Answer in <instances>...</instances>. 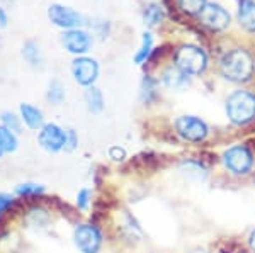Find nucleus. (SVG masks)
Segmentation results:
<instances>
[{
	"mask_svg": "<svg viewBox=\"0 0 255 253\" xmlns=\"http://www.w3.org/2000/svg\"><path fill=\"white\" fill-rule=\"evenodd\" d=\"M9 24V14H7L5 7L0 5V29H5Z\"/></svg>",
	"mask_w": 255,
	"mask_h": 253,
	"instance_id": "nucleus-30",
	"label": "nucleus"
},
{
	"mask_svg": "<svg viewBox=\"0 0 255 253\" xmlns=\"http://www.w3.org/2000/svg\"><path fill=\"white\" fill-rule=\"evenodd\" d=\"M163 19H165V10L160 3L150 2L143 7V22H145L146 27H150V29L158 27L163 22Z\"/></svg>",
	"mask_w": 255,
	"mask_h": 253,
	"instance_id": "nucleus-19",
	"label": "nucleus"
},
{
	"mask_svg": "<svg viewBox=\"0 0 255 253\" xmlns=\"http://www.w3.org/2000/svg\"><path fill=\"white\" fill-rule=\"evenodd\" d=\"M19 117L22 121V124L27 129H32V131H39L44 126L43 111H41L38 105H32L29 102H22L19 105Z\"/></svg>",
	"mask_w": 255,
	"mask_h": 253,
	"instance_id": "nucleus-14",
	"label": "nucleus"
},
{
	"mask_svg": "<svg viewBox=\"0 0 255 253\" xmlns=\"http://www.w3.org/2000/svg\"><path fill=\"white\" fill-rule=\"evenodd\" d=\"M158 87H160L158 79H155L153 75H145L141 79V85H139V100H141L145 105L151 104L153 100H157Z\"/></svg>",
	"mask_w": 255,
	"mask_h": 253,
	"instance_id": "nucleus-18",
	"label": "nucleus"
},
{
	"mask_svg": "<svg viewBox=\"0 0 255 253\" xmlns=\"http://www.w3.org/2000/svg\"><path fill=\"white\" fill-rule=\"evenodd\" d=\"M247 242H249V248L255 253V230L249 235V240H247Z\"/></svg>",
	"mask_w": 255,
	"mask_h": 253,
	"instance_id": "nucleus-31",
	"label": "nucleus"
},
{
	"mask_svg": "<svg viewBox=\"0 0 255 253\" xmlns=\"http://www.w3.org/2000/svg\"><path fill=\"white\" fill-rule=\"evenodd\" d=\"M0 126L10 129V131L15 134L22 133V121H20V117L17 114L12 112V111H3L0 114Z\"/></svg>",
	"mask_w": 255,
	"mask_h": 253,
	"instance_id": "nucleus-23",
	"label": "nucleus"
},
{
	"mask_svg": "<svg viewBox=\"0 0 255 253\" xmlns=\"http://www.w3.org/2000/svg\"><path fill=\"white\" fill-rule=\"evenodd\" d=\"M84 104L87 107V111L94 116H99L102 114L106 107V100H104V93H102L101 88H97L96 85L94 87L85 88L84 92Z\"/></svg>",
	"mask_w": 255,
	"mask_h": 253,
	"instance_id": "nucleus-16",
	"label": "nucleus"
},
{
	"mask_svg": "<svg viewBox=\"0 0 255 253\" xmlns=\"http://www.w3.org/2000/svg\"><path fill=\"white\" fill-rule=\"evenodd\" d=\"M172 63L180 68L191 79L204 75L209 67V56L206 50L194 43H182L175 48Z\"/></svg>",
	"mask_w": 255,
	"mask_h": 253,
	"instance_id": "nucleus-2",
	"label": "nucleus"
},
{
	"mask_svg": "<svg viewBox=\"0 0 255 253\" xmlns=\"http://www.w3.org/2000/svg\"><path fill=\"white\" fill-rule=\"evenodd\" d=\"M38 145L48 153H60L67 146V129L56 122H44L38 131Z\"/></svg>",
	"mask_w": 255,
	"mask_h": 253,
	"instance_id": "nucleus-11",
	"label": "nucleus"
},
{
	"mask_svg": "<svg viewBox=\"0 0 255 253\" xmlns=\"http://www.w3.org/2000/svg\"><path fill=\"white\" fill-rule=\"evenodd\" d=\"M48 20L53 24L55 27H58L61 31H68V29H79V27H87L90 20L85 17L82 12L65 3H49L48 10H46Z\"/></svg>",
	"mask_w": 255,
	"mask_h": 253,
	"instance_id": "nucleus-5",
	"label": "nucleus"
},
{
	"mask_svg": "<svg viewBox=\"0 0 255 253\" xmlns=\"http://www.w3.org/2000/svg\"><path fill=\"white\" fill-rule=\"evenodd\" d=\"M3 155H5V150H3V145H2V138H0V160L3 158Z\"/></svg>",
	"mask_w": 255,
	"mask_h": 253,
	"instance_id": "nucleus-32",
	"label": "nucleus"
},
{
	"mask_svg": "<svg viewBox=\"0 0 255 253\" xmlns=\"http://www.w3.org/2000/svg\"><path fill=\"white\" fill-rule=\"evenodd\" d=\"M14 202H15V199L12 194L0 192V218H2V216L5 214L12 206H14Z\"/></svg>",
	"mask_w": 255,
	"mask_h": 253,
	"instance_id": "nucleus-27",
	"label": "nucleus"
},
{
	"mask_svg": "<svg viewBox=\"0 0 255 253\" xmlns=\"http://www.w3.org/2000/svg\"><path fill=\"white\" fill-rule=\"evenodd\" d=\"M254 182H255V175H254Z\"/></svg>",
	"mask_w": 255,
	"mask_h": 253,
	"instance_id": "nucleus-34",
	"label": "nucleus"
},
{
	"mask_svg": "<svg viewBox=\"0 0 255 253\" xmlns=\"http://www.w3.org/2000/svg\"><path fill=\"white\" fill-rule=\"evenodd\" d=\"M225 112L228 121L237 128L249 126L255 121V93L247 88L233 90L225 100Z\"/></svg>",
	"mask_w": 255,
	"mask_h": 253,
	"instance_id": "nucleus-3",
	"label": "nucleus"
},
{
	"mask_svg": "<svg viewBox=\"0 0 255 253\" xmlns=\"http://www.w3.org/2000/svg\"><path fill=\"white\" fill-rule=\"evenodd\" d=\"M20 56L22 60L29 65L31 68H43L44 65V55L41 50L39 43H36L34 39H26L20 46Z\"/></svg>",
	"mask_w": 255,
	"mask_h": 253,
	"instance_id": "nucleus-15",
	"label": "nucleus"
},
{
	"mask_svg": "<svg viewBox=\"0 0 255 253\" xmlns=\"http://www.w3.org/2000/svg\"><path fill=\"white\" fill-rule=\"evenodd\" d=\"M73 245L80 253H99L104 245L101 228L92 223H82L73 228Z\"/></svg>",
	"mask_w": 255,
	"mask_h": 253,
	"instance_id": "nucleus-7",
	"label": "nucleus"
},
{
	"mask_svg": "<svg viewBox=\"0 0 255 253\" xmlns=\"http://www.w3.org/2000/svg\"><path fill=\"white\" fill-rule=\"evenodd\" d=\"M208 2L209 0H175V5L184 15L197 17L204 10V7L208 5Z\"/></svg>",
	"mask_w": 255,
	"mask_h": 253,
	"instance_id": "nucleus-20",
	"label": "nucleus"
},
{
	"mask_svg": "<svg viewBox=\"0 0 255 253\" xmlns=\"http://www.w3.org/2000/svg\"><path fill=\"white\" fill-rule=\"evenodd\" d=\"M67 99V90H65V85L61 84L58 79H51L46 88V100L49 104L60 105L61 102Z\"/></svg>",
	"mask_w": 255,
	"mask_h": 253,
	"instance_id": "nucleus-21",
	"label": "nucleus"
},
{
	"mask_svg": "<svg viewBox=\"0 0 255 253\" xmlns=\"http://www.w3.org/2000/svg\"><path fill=\"white\" fill-rule=\"evenodd\" d=\"M153 44H155V36L151 31H143L141 34V44L136 50V53L133 55V61L138 67H143L145 63H148L151 58V53H153Z\"/></svg>",
	"mask_w": 255,
	"mask_h": 253,
	"instance_id": "nucleus-17",
	"label": "nucleus"
},
{
	"mask_svg": "<svg viewBox=\"0 0 255 253\" xmlns=\"http://www.w3.org/2000/svg\"><path fill=\"white\" fill-rule=\"evenodd\" d=\"M189 253H208V250H204V248H194V250H191Z\"/></svg>",
	"mask_w": 255,
	"mask_h": 253,
	"instance_id": "nucleus-33",
	"label": "nucleus"
},
{
	"mask_svg": "<svg viewBox=\"0 0 255 253\" xmlns=\"http://www.w3.org/2000/svg\"><path fill=\"white\" fill-rule=\"evenodd\" d=\"M220 75L232 84H249L255 75V58L247 48L235 46L226 50L220 58Z\"/></svg>",
	"mask_w": 255,
	"mask_h": 253,
	"instance_id": "nucleus-1",
	"label": "nucleus"
},
{
	"mask_svg": "<svg viewBox=\"0 0 255 253\" xmlns=\"http://www.w3.org/2000/svg\"><path fill=\"white\" fill-rule=\"evenodd\" d=\"M221 163L235 177H247L254 172L255 157L247 145H233L221 155Z\"/></svg>",
	"mask_w": 255,
	"mask_h": 253,
	"instance_id": "nucleus-4",
	"label": "nucleus"
},
{
	"mask_svg": "<svg viewBox=\"0 0 255 253\" xmlns=\"http://www.w3.org/2000/svg\"><path fill=\"white\" fill-rule=\"evenodd\" d=\"M0 138H2V145H3V150H5V155L7 153H14L15 150L19 148V138L15 133H12L10 129L3 128L0 126Z\"/></svg>",
	"mask_w": 255,
	"mask_h": 253,
	"instance_id": "nucleus-24",
	"label": "nucleus"
},
{
	"mask_svg": "<svg viewBox=\"0 0 255 253\" xmlns=\"http://www.w3.org/2000/svg\"><path fill=\"white\" fill-rule=\"evenodd\" d=\"M60 41H61L63 50L67 51L68 55H72L73 58L89 55L94 48V34L87 27L61 31Z\"/></svg>",
	"mask_w": 255,
	"mask_h": 253,
	"instance_id": "nucleus-9",
	"label": "nucleus"
},
{
	"mask_svg": "<svg viewBox=\"0 0 255 253\" xmlns=\"http://www.w3.org/2000/svg\"><path fill=\"white\" fill-rule=\"evenodd\" d=\"M109 158L114 162H123L126 158V150L121 146H111L109 148Z\"/></svg>",
	"mask_w": 255,
	"mask_h": 253,
	"instance_id": "nucleus-29",
	"label": "nucleus"
},
{
	"mask_svg": "<svg viewBox=\"0 0 255 253\" xmlns=\"http://www.w3.org/2000/svg\"><path fill=\"white\" fill-rule=\"evenodd\" d=\"M158 80L168 90H184L191 85V77L186 75L180 68H177L174 63L163 68Z\"/></svg>",
	"mask_w": 255,
	"mask_h": 253,
	"instance_id": "nucleus-12",
	"label": "nucleus"
},
{
	"mask_svg": "<svg viewBox=\"0 0 255 253\" xmlns=\"http://www.w3.org/2000/svg\"><path fill=\"white\" fill-rule=\"evenodd\" d=\"M89 27L92 29L90 32L101 39H108L111 34V22L106 19H92L89 22Z\"/></svg>",
	"mask_w": 255,
	"mask_h": 253,
	"instance_id": "nucleus-25",
	"label": "nucleus"
},
{
	"mask_svg": "<svg viewBox=\"0 0 255 253\" xmlns=\"http://www.w3.org/2000/svg\"><path fill=\"white\" fill-rule=\"evenodd\" d=\"M79 146V134L75 133V129H67V146L65 152H73Z\"/></svg>",
	"mask_w": 255,
	"mask_h": 253,
	"instance_id": "nucleus-28",
	"label": "nucleus"
},
{
	"mask_svg": "<svg viewBox=\"0 0 255 253\" xmlns=\"http://www.w3.org/2000/svg\"><path fill=\"white\" fill-rule=\"evenodd\" d=\"M70 73H72V79L77 85L89 88L97 84L99 75H101V65L94 56H77L72 60Z\"/></svg>",
	"mask_w": 255,
	"mask_h": 253,
	"instance_id": "nucleus-8",
	"label": "nucleus"
},
{
	"mask_svg": "<svg viewBox=\"0 0 255 253\" xmlns=\"http://www.w3.org/2000/svg\"><path fill=\"white\" fill-rule=\"evenodd\" d=\"M201 26H204L211 32H225L232 26V14L220 2H208L204 10L197 15Z\"/></svg>",
	"mask_w": 255,
	"mask_h": 253,
	"instance_id": "nucleus-10",
	"label": "nucleus"
},
{
	"mask_svg": "<svg viewBox=\"0 0 255 253\" xmlns=\"http://www.w3.org/2000/svg\"><path fill=\"white\" fill-rule=\"evenodd\" d=\"M90 201H92V190L89 187H82V189L77 192V207L82 211V213H87L90 207Z\"/></svg>",
	"mask_w": 255,
	"mask_h": 253,
	"instance_id": "nucleus-26",
	"label": "nucleus"
},
{
	"mask_svg": "<svg viewBox=\"0 0 255 253\" xmlns=\"http://www.w3.org/2000/svg\"><path fill=\"white\" fill-rule=\"evenodd\" d=\"M46 192V187L36 182H22L14 189V194L19 197H39Z\"/></svg>",
	"mask_w": 255,
	"mask_h": 253,
	"instance_id": "nucleus-22",
	"label": "nucleus"
},
{
	"mask_svg": "<svg viewBox=\"0 0 255 253\" xmlns=\"http://www.w3.org/2000/svg\"><path fill=\"white\" fill-rule=\"evenodd\" d=\"M237 22L247 34H255V0H238Z\"/></svg>",
	"mask_w": 255,
	"mask_h": 253,
	"instance_id": "nucleus-13",
	"label": "nucleus"
},
{
	"mask_svg": "<svg viewBox=\"0 0 255 253\" xmlns=\"http://www.w3.org/2000/svg\"><path fill=\"white\" fill-rule=\"evenodd\" d=\"M174 128L180 140L187 143H194V145L206 141L209 134L208 122L201 119L199 116H192V114H184V116L177 117L174 121Z\"/></svg>",
	"mask_w": 255,
	"mask_h": 253,
	"instance_id": "nucleus-6",
	"label": "nucleus"
}]
</instances>
